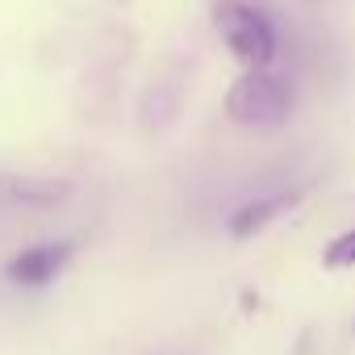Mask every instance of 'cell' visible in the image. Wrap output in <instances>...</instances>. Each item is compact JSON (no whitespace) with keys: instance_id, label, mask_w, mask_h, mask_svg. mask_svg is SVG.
Wrapping results in <instances>:
<instances>
[{"instance_id":"cell-1","label":"cell","mask_w":355,"mask_h":355,"mask_svg":"<svg viewBox=\"0 0 355 355\" xmlns=\"http://www.w3.org/2000/svg\"><path fill=\"white\" fill-rule=\"evenodd\" d=\"M293 113V88L268 67H247L226 92V117L239 125H280Z\"/></svg>"},{"instance_id":"cell-2","label":"cell","mask_w":355,"mask_h":355,"mask_svg":"<svg viewBox=\"0 0 355 355\" xmlns=\"http://www.w3.org/2000/svg\"><path fill=\"white\" fill-rule=\"evenodd\" d=\"M214 26L222 34V42L230 46V55L243 63V67H268L276 59V30L272 21L243 5V0H218L214 5Z\"/></svg>"},{"instance_id":"cell-3","label":"cell","mask_w":355,"mask_h":355,"mask_svg":"<svg viewBox=\"0 0 355 355\" xmlns=\"http://www.w3.org/2000/svg\"><path fill=\"white\" fill-rule=\"evenodd\" d=\"M71 259V243H42V247H30L21 255L9 259V280L13 284H26V288H38V284H51L63 263Z\"/></svg>"},{"instance_id":"cell-4","label":"cell","mask_w":355,"mask_h":355,"mask_svg":"<svg viewBox=\"0 0 355 355\" xmlns=\"http://www.w3.org/2000/svg\"><path fill=\"white\" fill-rule=\"evenodd\" d=\"M288 205H293V197H284V193H280V197H263V201H247L243 209L230 214V234H234V239H251V234H259V230H263L280 209H288Z\"/></svg>"},{"instance_id":"cell-5","label":"cell","mask_w":355,"mask_h":355,"mask_svg":"<svg viewBox=\"0 0 355 355\" xmlns=\"http://www.w3.org/2000/svg\"><path fill=\"white\" fill-rule=\"evenodd\" d=\"M13 193L21 201H34V205H55V201L67 197V184L63 180H17Z\"/></svg>"},{"instance_id":"cell-6","label":"cell","mask_w":355,"mask_h":355,"mask_svg":"<svg viewBox=\"0 0 355 355\" xmlns=\"http://www.w3.org/2000/svg\"><path fill=\"white\" fill-rule=\"evenodd\" d=\"M322 263L334 268V272H338V268H355V230H343V234L322 251Z\"/></svg>"},{"instance_id":"cell-7","label":"cell","mask_w":355,"mask_h":355,"mask_svg":"<svg viewBox=\"0 0 355 355\" xmlns=\"http://www.w3.org/2000/svg\"><path fill=\"white\" fill-rule=\"evenodd\" d=\"M305 5H322V0H305Z\"/></svg>"}]
</instances>
